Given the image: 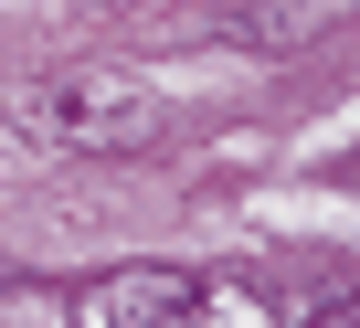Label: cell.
<instances>
[{
	"instance_id": "obj_1",
	"label": "cell",
	"mask_w": 360,
	"mask_h": 328,
	"mask_svg": "<svg viewBox=\"0 0 360 328\" xmlns=\"http://www.w3.org/2000/svg\"><path fill=\"white\" fill-rule=\"evenodd\" d=\"M22 127H32L43 148H138V138L159 127V96H148L138 74H53V85L22 106Z\"/></svg>"
},
{
	"instance_id": "obj_3",
	"label": "cell",
	"mask_w": 360,
	"mask_h": 328,
	"mask_svg": "<svg viewBox=\"0 0 360 328\" xmlns=\"http://www.w3.org/2000/svg\"><path fill=\"white\" fill-rule=\"evenodd\" d=\"M0 286H11V275H0Z\"/></svg>"
},
{
	"instance_id": "obj_2",
	"label": "cell",
	"mask_w": 360,
	"mask_h": 328,
	"mask_svg": "<svg viewBox=\"0 0 360 328\" xmlns=\"http://www.w3.org/2000/svg\"><path fill=\"white\" fill-rule=\"evenodd\" d=\"M85 328H202V275L191 265H117L75 296Z\"/></svg>"
}]
</instances>
